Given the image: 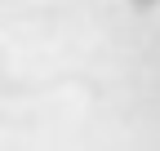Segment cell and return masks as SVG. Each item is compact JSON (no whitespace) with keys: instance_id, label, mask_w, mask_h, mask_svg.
Returning a JSON list of instances; mask_svg holds the SVG:
<instances>
[{"instance_id":"1","label":"cell","mask_w":160,"mask_h":151,"mask_svg":"<svg viewBox=\"0 0 160 151\" xmlns=\"http://www.w3.org/2000/svg\"><path fill=\"white\" fill-rule=\"evenodd\" d=\"M133 5H142V9H147V5H156V0H133Z\"/></svg>"}]
</instances>
